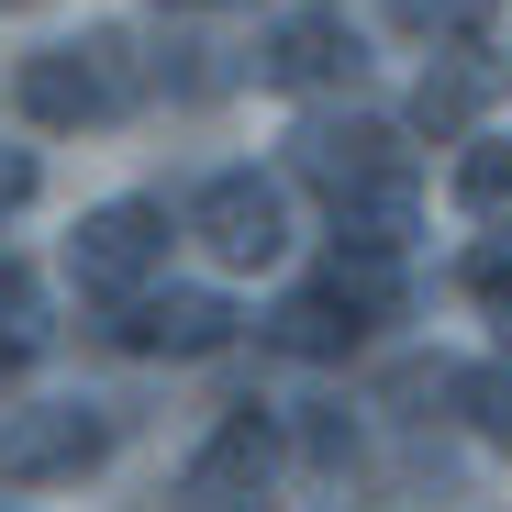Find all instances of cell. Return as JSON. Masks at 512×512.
I'll use <instances>...</instances> for the list:
<instances>
[{"label": "cell", "mask_w": 512, "mask_h": 512, "mask_svg": "<svg viewBox=\"0 0 512 512\" xmlns=\"http://www.w3.org/2000/svg\"><path fill=\"white\" fill-rule=\"evenodd\" d=\"M390 312H401V268H390V256H334V268H312L268 312V346L279 357H357Z\"/></svg>", "instance_id": "obj_3"}, {"label": "cell", "mask_w": 512, "mask_h": 512, "mask_svg": "<svg viewBox=\"0 0 512 512\" xmlns=\"http://www.w3.org/2000/svg\"><path fill=\"white\" fill-rule=\"evenodd\" d=\"M167 12H234V0H167Z\"/></svg>", "instance_id": "obj_18"}, {"label": "cell", "mask_w": 512, "mask_h": 512, "mask_svg": "<svg viewBox=\"0 0 512 512\" xmlns=\"http://www.w3.org/2000/svg\"><path fill=\"white\" fill-rule=\"evenodd\" d=\"M457 412L479 423V446H512V368H457Z\"/></svg>", "instance_id": "obj_13"}, {"label": "cell", "mask_w": 512, "mask_h": 512, "mask_svg": "<svg viewBox=\"0 0 512 512\" xmlns=\"http://www.w3.org/2000/svg\"><path fill=\"white\" fill-rule=\"evenodd\" d=\"M23 201H34V156H23V145H0V223H12Z\"/></svg>", "instance_id": "obj_17"}, {"label": "cell", "mask_w": 512, "mask_h": 512, "mask_svg": "<svg viewBox=\"0 0 512 512\" xmlns=\"http://www.w3.org/2000/svg\"><path fill=\"white\" fill-rule=\"evenodd\" d=\"M112 346L123 357H212V346H234V301L223 290H145L112 323Z\"/></svg>", "instance_id": "obj_8"}, {"label": "cell", "mask_w": 512, "mask_h": 512, "mask_svg": "<svg viewBox=\"0 0 512 512\" xmlns=\"http://www.w3.org/2000/svg\"><path fill=\"white\" fill-rule=\"evenodd\" d=\"M256 78H268V90H290V101L357 90V78H368V34H357L346 12H290V23L268 34V56H256Z\"/></svg>", "instance_id": "obj_7"}, {"label": "cell", "mask_w": 512, "mask_h": 512, "mask_svg": "<svg viewBox=\"0 0 512 512\" xmlns=\"http://www.w3.org/2000/svg\"><path fill=\"white\" fill-rule=\"evenodd\" d=\"M167 268V201H101L90 223L67 234V279L90 301H145V279Z\"/></svg>", "instance_id": "obj_4"}, {"label": "cell", "mask_w": 512, "mask_h": 512, "mask_svg": "<svg viewBox=\"0 0 512 512\" xmlns=\"http://www.w3.org/2000/svg\"><path fill=\"white\" fill-rule=\"evenodd\" d=\"M390 23H412V34H479L490 0H390Z\"/></svg>", "instance_id": "obj_15"}, {"label": "cell", "mask_w": 512, "mask_h": 512, "mask_svg": "<svg viewBox=\"0 0 512 512\" xmlns=\"http://www.w3.org/2000/svg\"><path fill=\"white\" fill-rule=\"evenodd\" d=\"M0 12H34V0H0Z\"/></svg>", "instance_id": "obj_19"}, {"label": "cell", "mask_w": 512, "mask_h": 512, "mask_svg": "<svg viewBox=\"0 0 512 512\" xmlns=\"http://www.w3.org/2000/svg\"><path fill=\"white\" fill-rule=\"evenodd\" d=\"M34 346H45V279L23 268V256H0V379H12Z\"/></svg>", "instance_id": "obj_11"}, {"label": "cell", "mask_w": 512, "mask_h": 512, "mask_svg": "<svg viewBox=\"0 0 512 512\" xmlns=\"http://www.w3.org/2000/svg\"><path fill=\"white\" fill-rule=\"evenodd\" d=\"M190 234H201L212 268H279L290 256V201H279V179H256V167H223V179L190 190Z\"/></svg>", "instance_id": "obj_5"}, {"label": "cell", "mask_w": 512, "mask_h": 512, "mask_svg": "<svg viewBox=\"0 0 512 512\" xmlns=\"http://www.w3.org/2000/svg\"><path fill=\"white\" fill-rule=\"evenodd\" d=\"M290 167L334 212V256H390L401 268V245L423 223V167H412V145L379 112H312L290 134Z\"/></svg>", "instance_id": "obj_1"}, {"label": "cell", "mask_w": 512, "mask_h": 512, "mask_svg": "<svg viewBox=\"0 0 512 512\" xmlns=\"http://www.w3.org/2000/svg\"><path fill=\"white\" fill-rule=\"evenodd\" d=\"M457 279H468V301H490V312L512 323V234H490V245H468V268H457Z\"/></svg>", "instance_id": "obj_14"}, {"label": "cell", "mask_w": 512, "mask_h": 512, "mask_svg": "<svg viewBox=\"0 0 512 512\" xmlns=\"http://www.w3.org/2000/svg\"><path fill=\"white\" fill-rule=\"evenodd\" d=\"M12 101H23V123H45V134H101V123H123V112L145 101V56H134L123 23H90L78 45L23 56Z\"/></svg>", "instance_id": "obj_2"}, {"label": "cell", "mask_w": 512, "mask_h": 512, "mask_svg": "<svg viewBox=\"0 0 512 512\" xmlns=\"http://www.w3.org/2000/svg\"><path fill=\"white\" fill-rule=\"evenodd\" d=\"M457 201L479 223H512V145H468L457 156Z\"/></svg>", "instance_id": "obj_12"}, {"label": "cell", "mask_w": 512, "mask_h": 512, "mask_svg": "<svg viewBox=\"0 0 512 512\" xmlns=\"http://www.w3.org/2000/svg\"><path fill=\"white\" fill-rule=\"evenodd\" d=\"M101 457H112V412H90V401H45V412L0 423V490H45V479H78Z\"/></svg>", "instance_id": "obj_6"}, {"label": "cell", "mask_w": 512, "mask_h": 512, "mask_svg": "<svg viewBox=\"0 0 512 512\" xmlns=\"http://www.w3.org/2000/svg\"><path fill=\"white\" fill-rule=\"evenodd\" d=\"M501 78H512V67H501L490 45H457V67H423V90H412V134H435V145L468 134V112L501 90Z\"/></svg>", "instance_id": "obj_10"}, {"label": "cell", "mask_w": 512, "mask_h": 512, "mask_svg": "<svg viewBox=\"0 0 512 512\" xmlns=\"http://www.w3.org/2000/svg\"><path fill=\"white\" fill-rule=\"evenodd\" d=\"M256 490H268V423H256V412H234L223 435L190 457V479H179V512H245Z\"/></svg>", "instance_id": "obj_9"}, {"label": "cell", "mask_w": 512, "mask_h": 512, "mask_svg": "<svg viewBox=\"0 0 512 512\" xmlns=\"http://www.w3.org/2000/svg\"><path fill=\"white\" fill-rule=\"evenodd\" d=\"M301 457H312V468H346V457H357V423L312 401V412H301Z\"/></svg>", "instance_id": "obj_16"}]
</instances>
